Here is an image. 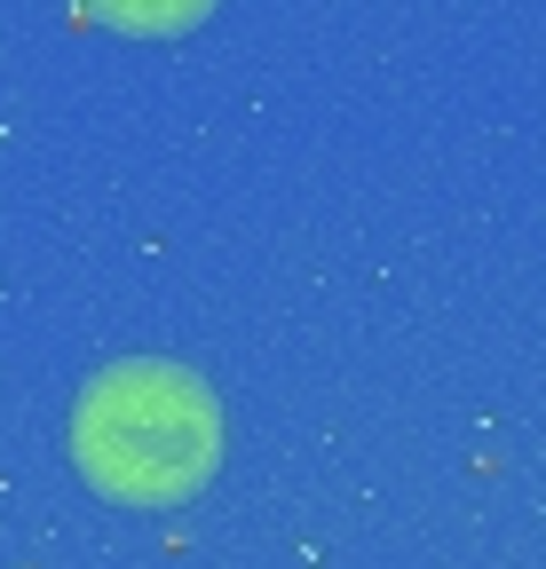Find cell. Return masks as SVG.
<instances>
[{
    "mask_svg": "<svg viewBox=\"0 0 546 569\" xmlns=\"http://www.w3.org/2000/svg\"><path fill=\"white\" fill-rule=\"evenodd\" d=\"M215 0H88V17L119 24V32H190Z\"/></svg>",
    "mask_w": 546,
    "mask_h": 569,
    "instance_id": "cell-2",
    "label": "cell"
},
{
    "mask_svg": "<svg viewBox=\"0 0 546 569\" xmlns=\"http://www.w3.org/2000/svg\"><path fill=\"white\" fill-rule=\"evenodd\" d=\"M222 419L215 396L175 365H119L80 396L72 459L119 507H175L215 475Z\"/></svg>",
    "mask_w": 546,
    "mask_h": 569,
    "instance_id": "cell-1",
    "label": "cell"
}]
</instances>
